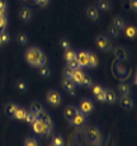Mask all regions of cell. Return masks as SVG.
<instances>
[{
  "label": "cell",
  "mask_w": 137,
  "mask_h": 146,
  "mask_svg": "<svg viewBox=\"0 0 137 146\" xmlns=\"http://www.w3.org/2000/svg\"><path fill=\"white\" fill-rule=\"evenodd\" d=\"M72 72H74V70H71V69H69V67H66L65 71H64V75H65V78H70V79H71Z\"/></svg>",
  "instance_id": "43"
},
{
  "label": "cell",
  "mask_w": 137,
  "mask_h": 146,
  "mask_svg": "<svg viewBox=\"0 0 137 146\" xmlns=\"http://www.w3.org/2000/svg\"><path fill=\"white\" fill-rule=\"evenodd\" d=\"M33 1H34L38 7L44 8V7H48L50 3H51V0H33Z\"/></svg>",
  "instance_id": "39"
},
{
  "label": "cell",
  "mask_w": 137,
  "mask_h": 146,
  "mask_svg": "<svg viewBox=\"0 0 137 146\" xmlns=\"http://www.w3.org/2000/svg\"><path fill=\"white\" fill-rule=\"evenodd\" d=\"M27 108H24V107L19 106L18 108H17V111L14 112V116L13 118L18 119V121H24V118H26V114H27Z\"/></svg>",
  "instance_id": "27"
},
{
  "label": "cell",
  "mask_w": 137,
  "mask_h": 146,
  "mask_svg": "<svg viewBox=\"0 0 137 146\" xmlns=\"http://www.w3.org/2000/svg\"><path fill=\"white\" fill-rule=\"evenodd\" d=\"M93 84H94L93 76H91V75H89V74H85V76H84V79H83L81 85L84 86V88H91V85H93Z\"/></svg>",
  "instance_id": "31"
},
{
  "label": "cell",
  "mask_w": 137,
  "mask_h": 146,
  "mask_svg": "<svg viewBox=\"0 0 137 146\" xmlns=\"http://www.w3.org/2000/svg\"><path fill=\"white\" fill-rule=\"evenodd\" d=\"M19 107V104L17 102H14V100H10V102H7V104L4 106V112L5 114H7L8 117H12L14 116V112L17 111V108Z\"/></svg>",
  "instance_id": "17"
},
{
  "label": "cell",
  "mask_w": 137,
  "mask_h": 146,
  "mask_svg": "<svg viewBox=\"0 0 137 146\" xmlns=\"http://www.w3.org/2000/svg\"><path fill=\"white\" fill-rule=\"evenodd\" d=\"M94 97H95V99L98 100V102H105V92L104 90L100 92V93H98L97 95H94Z\"/></svg>",
  "instance_id": "42"
},
{
  "label": "cell",
  "mask_w": 137,
  "mask_h": 146,
  "mask_svg": "<svg viewBox=\"0 0 137 146\" xmlns=\"http://www.w3.org/2000/svg\"><path fill=\"white\" fill-rule=\"evenodd\" d=\"M84 76H85V72H84V70L83 69H77V70H74L71 79H72V81H74V83L76 84L77 86H79V85H81Z\"/></svg>",
  "instance_id": "19"
},
{
  "label": "cell",
  "mask_w": 137,
  "mask_h": 146,
  "mask_svg": "<svg viewBox=\"0 0 137 146\" xmlns=\"http://www.w3.org/2000/svg\"><path fill=\"white\" fill-rule=\"evenodd\" d=\"M116 67H117V70H118V74H119V75H124V74H127V69H126V67H122V62H121V61H119V62L117 64Z\"/></svg>",
  "instance_id": "41"
},
{
  "label": "cell",
  "mask_w": 137,
  "mask_h": 146,
  "mask_svg": "<svg viewBox=\"0 0 137 146\" xmlns=\"http://www.w3.org/2000/svg\"><path fill=\"white\" fill-rule=\"evenodd\" d=\"M23 1H30V0H23Z\"/></svg>",
  "instance_id": "49"
},
{
  "label": "cell",
  "mask_w": 137,
  "mask_h": 146,
  "mask_svg": "<svg viewBox=\"0 0 137 146\" xmlns=\"http://www.w3.org/2000/svg\"><path fill=\"white\" fill-rule=\"evenodd\" d=\"M68 67L69 69H71V70H77V69H81L79 65V62L76 61V58H74V60H71V61H68Z\"/></svg>",
  "instance_id": "37"
},
{
  "label": "cell",
  "mask_w": 137,
  "mask_h": 146,
  "mask_svg": "<svg viewBox=\"0 0 137 146\" xmlns=\"http://www.w3.org/2000/svg\"><path fill=\"white\" fill-rule=\"evenodd\" d=\"M64 142H65V137H64V135H61V133L55 135L54 139H52V144H55L57 146H64Z\"/></svg>",
  "instance_id": "34"
},
{
  "label": "cell",
  "mask_w": 137,
  "mask_h": 146,
  "mask_svg": "<svg viewBox=\"0 0 137 146\" xmlns=\"http://www.w3.org/2000/svg\"><path fill=\"white\" fill-rule=\"evenodd\" d=\"M76 61L79 62V65L81 69L84 67H88V62H89V51L86 50H81L76 53Z\"/></svg>",
  "instance_id": "10"
},
{
  "label": "cell",
  "mask_w": 137,
  "mask_h": 146,
  "mask_svg": "<svg viewBox=\"0 0 137 146\" xmlns=\"http://www.w3.org/2000/svg\"><path fill=\"white\" fill-rule=\"evenodd\" d=\"M124 33L128 38H135L136 37V26L135 24H128L124 27Z\"/></svg>",
  "instance_id": "29"
},
{
  "label": "cell",
  "mask_w": 137,
  "mask_h": 146,
  "mask_svg": "<svg viewBox=\"0 0 137 146\" xmlns=\"http://www.w3.org/2000/svg\"><path fill=\"white\" fill-rule=\"evenodd\" d=\"M3 15H8V9H3V8H0V17Z\"/></svg>",
  "instance_id": "46"
},
{
  "label": "cell",
  "mask_w": 137,
  "mask_h": 146,
  "mask_svg": "<svg viewBox=\"0 0 137 146\" xmlns=\"http://www.w3.org/2000/svg\"><path fill=\"white\" fill-rule=\"evenodd\" d=\"M79 111L81 112V113L84 114H90L91 112L94 111V108H95V104H94V102H93V99L91 98H88V97H85V98H81L80 99V102H79Z\"/></svg>",
  "instance_id": "6"
},
{
  "label": "cell",
  "mask_w": 137,
  "mask_h": 146,
  "mask_svg": "<svg viewBox=\"0 0 137 146\" xmlns=\"http://www.w3.org/2000/svg\"><path fill=\"white\" fill-rule=\"evenodd\" d=\"M46 100L48 104L54 106V107H57L62 103V94H61L60 90L57 89H51V90L47 92L46 94Z\"/></svg>",
  "instance_id": "4"
},
{
  "label": "cell",
  "mask_w": 137,
  "mask_h": 146,
  "mask_svg": "<svg viewBox=\"0 0 137 146\" xmlns=\"http://www.w3.org/2000/svg\"><path fill=\"white\" fill-rule=\"evenodd\" d=\"M86 121H88V114H84V113H81V112L79 111L76 116L72 118L71 123H72L74 126H76V127H81V126L85 125Z\"/></svg>",
  "instance_id": "15"
},
{
  "label": "cell",
  "mask_w": 137,
  "mask_h": 146,
  "mask_svg": "<svg viewBox=\"0 0 137 146\" xmlns=\"http://www.w3.org/2000/svg\"><path fill=\"white\" fill-rule=\"evenodd\" d=\"M30 126H32V130L36 135H41V136H44V137L50 136V135L52 133V130H54V128L46 126L41 119H38V118L36 119Z\"/></svg>",
  "instance_id": "3"
},
{
  "label": "cell",
  "mask_w": 137,
  "mask_h": 146,
  "mask_svg": "<svg viewBox=\"0 0 137 146\" xmlns=\"http://www.w3.org/2000/svg\"><path fill=\"white\" fill-rule=\"evenodd\" d=\"M77 112H79V108H77V106H75V104H69V106L65 107V111H64V116H65L66 119L71 122L72 118H74V117L77 114Z\"/></svg>",
  "instance_id": "11"
},
{
  "label": "cell",
  "mask_w": 137,
  "mask_h": 146,
  "mask_svg": "<svg viewBox=\"0 0 137 146\" xmlns=\"http://www.w3.org/2000/svg\"><path fill=\"white\" fill-rule=\"evenodd\" d=\"M3 46V41H1V37H0V47Z\"/></svg>",
  "instance_id": "47"
},
{
  "label": "cell",
  "mask_w": 137,
  "mask_h": 146,
  "mask_svg": "<svg viewBox=\"0 0 137 146\" xmlns=\"http://www.w3.org/2000/svg\"><path fill=\"white\" fill-rule=\"evenodd\" d=\"M118 92L121 94V97H124V95H131L132 94V86L128 81H121L118 85Z\"/></svg>",
  "instance_id": "16"
},
{
  "label": "cell",
  "mask_w": 137,
  "mask_h": 146,
  "mask_svg": "<svg viewBox=\"0 0 137 146\" xmlns=\"http://www.w3.org/2000/svg\"><path fill=\"white\" fill-rule=\"evenodd\" d=\"M24 146H40V141H38V139H36L33 136L27 137L24 140Z\"/></svg>",
  "instance_id": "33"
},
{
  "label": "cell",
  "mask_w": 137,
  "mask_h": 146,
  "mask_svg": "<svg viewBox=\"0 0 137 146\" xmlns=\"http://www.w3.org/2000/svg\"><path fill=\"white\" fill-rule=\"evenodd\" d=\"M37 119V114L33 113V112H30L29 109L27 111V114H26V118H24V121H26L27 123H29V125H32L34 121Z\"/></svg>",
  "instance_id": "35"
},
{
  "label": "cell",
  "mask_w": 137,
  "mask_h": 146,
  "mask_svg": "<svg viewBox=\"0 0 137 146\" xmlns=\"http://www.w3.org/2000/svg\"><path fill=\"white\" fill-rule=\"evenodd\" d=\"M38 74H40L42 78H50V76L52 75V69H51V66H50L48 64L40 66V67H38Z\"/></svg>",
  "instance_id": "25"
},
{
  "label": "cell",
  "mask_w": 137,
  "mask_h": 146,
  "mask_svg": "<svg viewBox=\"0 0 137 146\" xmlns=\"http://www.w3.org/2000/svg\"><path fill=\"white\" fill-rule=\"evenodd\" d=\"M114 56H116V58L118 61H121V62H124V61H127L128 58H130V52H128V48L124 46H118L114 48Z\"/></svg>",
  "instance_id": "7"
},
{
  "label": "cell",
  "mask_w": 137,
  "mask_h": 146,
  "mask_svg": "<svg viewBox=\"0 0 137 146\" xmlns=\"http://www.w3.org/2000/svg\"><path fill=\"white\" fill-rule=\"evenodd\" d=\"M15 89L18 92H21V93H24V92H27L28 89V81L26 79H19L15 81Z\"/></svg>",
  "instance_id": "28"
},
{
  "label": "cell",
  "mask_w": 137,
  "mask_h": 146,
  "mask_svg": "<svg viewBox=\"0 0 137 146\" xmlns=\"http://www.w3.org/2000/svg\"><path fill=\"white\" fill-rule=\"evenodd\" d=\"M76 86L77 85L74 83V81H72V79H70V78H64L62 88H64V90H65V92H68V93L74 95L75 92H76Z\"/></svg>",
  "instance_id": "12"
},
{
  "label": "cell",
  "mask_w": 137,
  "mask_h": 146,
  "mask_svg": "<svg viewBox=\"0 0 137 146\" xmlns=\"http://www.w3.org/2000/svg\"><path fill=\"white\" fill-rule=\"evenodd\" d=\"M8 26H9V19H8V15L0 17V32H1V31H7Z\"/></svg>",
  "instance_id": "36"
},
{
  "label": "cell",
  "mask_w": 137,
  "mask_h": 146,
  "mask_svg": "<svg viewBox=\"0 0 137 146\" xmlns=\"http://www.w3.org/2000/svg\"><path fill=\"white\" fill-rule=\"evenodd\" d=\"M0 37H1L3 44L9 43V41H10V36H9V33H8L7 31H1V32H0Z\"/></svg>",
  "instance_id": "38"
},
{
  "label": "cell",
  "mask_w": 137,
  "mask_h": 146,
  "mask_svg": "<svg viewBox=\"0 0 137 146\" xmlns=\"http://www.w3.org/2000/svg\"><path fill=\"white\" fill-rule=\"evenodd\" d=\"M95 46L104 52H111L113 50V41L107 35H99L95 37Z\"/></svg>",
  "instance_id": "2"
},
{
  "label": "cell",
  "mask_w": 137,
  "mask_h": 146,
  "mask_svg": "<svg viewBox=\"0 0 137 146\" xmlns=\"http://www.w3.org/2000/svg\"><path fill=\"white\" fill-rule=\"evenodd\" d=\"M107 31H108V35H109L111 37H113V38L118 37V36H119V33H121V31H119V28H118V27H116L113 23H111L109 26H108Z\"/></svg>",
  "instance_id": "30"
},
{
  "label": "cell",
  "mask_w": 137,
  "mask_h": 146,
  "mask_svg": "<svg viewBox=\"0 0 137 146\" xmlns=\"http://www.w3.org/2000/svg\"><path fill=\"white\" fill-rule=\"evenodd\" d=\"M98 9L102 10V12H105V13H109L113 8L112 5V0H98V4H97Z\"/></svg>",
  "instance_id": "20"
},
{
  "label": "cell",
  "mask_w": 137,
  "mask_h": 146,
  "mask_svg": "<svg viewBox=\"0 0 137 146\" xmlns=\"http://www.w3.org/2000/svg\"><path fill=\"white\" fill-rule=\"evenodd\" d=\"M99 64V57L94 51H89V62H88V67L90 69H94V67L98 66Z\"/></svg>",
  "instance_id": "24"
},
{
  "label": "cell",
  "mask_w": 137,
  "mask_h": 146,
  "mask_svg": "<svg viewBox=\"0 0 137 146\" xmlns=\"http://www.w3.org/2000/svg\"><path fill=\"white\" fill-rule=\"evenodd\" d=\"M76 50L74 47H70L68 50H64V60L68 62V61H71L74 58H76Z\"/></svg>",
  "instance_id": "26"
},
{
  "label": "cell",
  "mask_w": 137,
  "mask_h": 146,
  "mask_svg": "<svg viewBox=\"0 0 137 146\" xmlns=\"http://www.w3.org/2000/svg\"><path fill=\"white\" fill-rule=\"evenodd\" d=\"M15 40L18 41L21 44H27L28 42H29L30 37L27 32H24V31H19V32L15 35Z\"/></svg>",
  "instance_id": "23"
},
{
  "label": "cell",
  "mask_w": 137,
  "mask_h": 146,
  "mask_svg": "<svg viewBox=\"0 0 137 146\" xmlns=\"http://www.w3.org/2000/svg\"><path fill=\"white\" fill-rule=\"evenodd\" d=\"M37 118L41 119L46 126H48V127L54 128V118H52V116H51V114H50L47 111H42L41 113H38V114H37Z\"/></svg>",
  "instance_id": "13"
},
{
  "label": "cell",
  "mask_w": 137,
  "mask_h": 146,
  "mask_svg": "<svg viewBox=\"0 0 137 146\" xmlns=\"http://www.w3.org/2000/svg\"><path fill=\"white\" fill-rule=\"evenodd\" d=\"M0 8L8 9V8H9V1H8V0H0Z\"/></svg>",
  "instance_id": "44"
},
{
  "label": "cell",
  "mask_w": 137,
  "mask_h": 146,
  "mask_svg": "<svg viewBox=\"0 0 137 146\" xmlns=\"http://www.w3.org/2000/svg\"><path fill=\"white\" fill-rule=\"evenodd\" d=\"M28 109H29L30 112H33V113L38 114V113H41L42 111H44V104L41 100H32L29 107H28Z\"/></svg>",
  "instance_id": "18"
},
{
  "label": "cell",
  "mask_w": 137,
  "mask_h": 146,
  "mask_svg": "<svg viewBox=\"0 0 137 146\" xmlns=\"http://www.w3.org/2000/svg\"><path fill=\"white\" fill-rule=\"evenodd\" d=\"M48 146H57V145H55V144H52V142H51V144H50Z\"/></svg>",
  "instance_id": "48"
},
{
  "label": "cell",
  "mask_w": 137,
  "mask_h": 146,
  "mask_svg": "<svg viewBox=\"0 0 137 146\" xmlns=\"http://www.w3.org/2000/svg\"><path fill=\"white\" fill-rule=\"evenodd\" d=\"M112 23H113L116 27H118L119 31H123L124 27L127 26V19H126V17L118 14V15L114 17V19H113V22H112Z\"/></svg>",
  "instance_id": "21"
},
{
  "label": "cell",
  "mask_w": 137,
  "mask_h": 146,
  "mask_svg": "<svg viewBox=\"0 0 137 146\" xmlns=\"http://www.w3.org/2000/svg\"><path fill=\"white\" fill-rule=\"evenodd\" d=\"M119 104L124 111H131L135 108V99L132 95H124L119 98Z\"/></svg>",
  "instance_id": "8"
},
{
  "label": "cell",
  "mask_w": 137,
  "mask_h": 146,
  "mask_svg": "<svg viewBox=\"0 0 137 146\" xmlns=\"http://www.w3.org/2000/svg\"><path fill=\"white\" fill-rule=\"evenodd\" d=\"M86 140L91 144H98L100 141V137H102V130H100L98 126H90L86 130Z\"/></svg>",
  "instance_id": "5"
},
{
  "label": "cell",
  "mask_w": 137,
  "mask_h": 146,
  "mask_svg": "<svg viewBox=\"0 0 137 146\" xmlns=\"http://www.w3.org/2000/svg\"><path fill=\"white\" fill-rule=\"evenodd\" d=\"M24 57H26V61L30 66H34V67H40L42 65L48 64L47 55L44 53L43 50L37 46L29 47L26 51V53H24Z\"/></svg>",
  "instance_id": "1"
},
{
  "label": "cell",
  "mask_w": 137,
  "mask_h": 146,
  "mask_svg": "<svg viewBox=\"0 0 137 146\" xmlns=\"http://www.w3.org/2000/svg\"><path fill=\"white\" fill-rule=\"evenodd\" d=\"M19 18L24 22V23H29L33 19V10L29 7H22L19 9Z\"/></svg>",
  "instance_id": "9"
},
{
  "label": "cell",
  "mask_w": 137,
  "mask_h": 146,
  "mask_svg": "<svg viewBox=\"0 0 137 146\" xmlns=\"http://www.w3.org/2000/svg\"><path fill=\"white\" fill-rule=\"evenodd\" d=\"M91 86H93V94H94V95H97L98 93H100V92L104 90V88H103L100 84H93Z\"/></svg>",
  "instance_id": "40"
},
{
  "label": "cell",
  "mask_w": 137,
  "mask_h": 146,
  "mask_svg": "<svg viewBox=\"0 0 137 146\" xmlns=\"http://www.w3.org/2000/svg\"><path fill=\"white\" fill-rule=\"evenodd\" d=\"M58 44H60V47L62 50H68L70 48V47H72V43H71V41H70V38L68 37H62L60 41H58Z\"/></svg>",
  "instance_id": "32"
},
{
  "label": "cell",
  "mask_w": 137,
  "mask_h": 146,
  "mask_svg": "<svg viewBox=\"0 0 137 146\" xmlns=\"http://www.w3.org/2000/svg\"><path fill=\"white\" fill-rule=\"evenodd\" d=\"M104 92H105V102L111 103V104L112 103H114V102H117V93H116L114 89L105 88Z\"/></svg>",
  "instance_id": "22"
},
{
  "label": "cell",
  "mask_w": 137,
  "mask_h": 146,
  "mask_svg": "<svg viewBox=\"0 0 137 146\" xmlns=\"http://www.w3.org/2000/svg\"><path fill=\"white\" fill-rule=\"evenodd\" d=\"M130 5H131V9L133 10V12H136L137 7H136V0H130Z\"/></svg>",
  "instance_id": "45"
},
{
  "label": "cell",
  "mask_w": 137,
  "mask_h": 146,
  "mask_svg": "<svg viewBox=\"0 0 137 146\" xmlns=\"http://www.w3.org/2000/svg\"><path fill=\"white\" fill-rule=\"evenodd\" d=\"M86 15L91 21H98L100 18V10L98 9L97 5H89L86 8Z\"/></svg>",
  "instance_id": "14"
}]
</instances>
